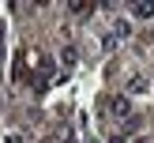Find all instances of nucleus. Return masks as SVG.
<instances>
[{"instance_id":"1","label":"nucleus","mask_w":154,"mask_h":143,"mask_svg":"<svg viewBox=\"0 0 154 143\" xmlns=\"http://www.w3.org/2000/svg\"><path fill=\"white\" fill-rule=\"evenodd\" d=\"M113 113H128V98H113Z\"/></svg>"},{"instance_id":"2","label":"nucleus","mask_w":154,"mask_h":143,"mask_svg":"<svg viewBox=\"0 0 154 143\" xmlns=\"http://www.w3.org/2000/svg\"><path fill=\"white\" fill-rule=\"evenodd\" d=\"M0 45H4V30H0Z\"/></svg>"}]
</instances>
